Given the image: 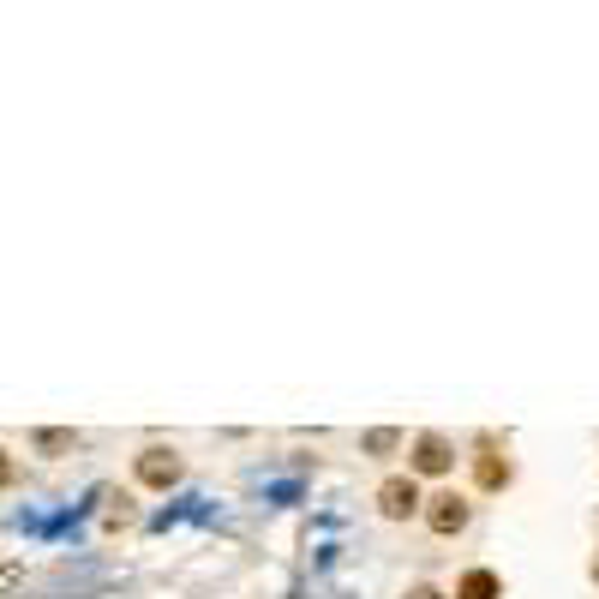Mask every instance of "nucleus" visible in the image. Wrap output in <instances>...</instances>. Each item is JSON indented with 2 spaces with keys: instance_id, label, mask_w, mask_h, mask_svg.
<instances>
[{
  "instance_id": "7ed1b4c3",
  "label": "nucleus",
  "mask_w": 599,
  "mask_h": 599,
  "mask_svg": "<svg viewBox=\"0 0 599 599\" xmlns=\"http://www.w3.org/2000/svg\"><path fill=\"white\" fill-rule=\"evenodd\" d=\"M426 522H432V534H456V528L468 522V504H462L456 492H444V498H432V510H426Z\"/></svg>"
},
{
  "instance_id": "423d86ee",
  "label": "nucleus",
  "mask_w": 599,
  "mask_h": 599,
  "mask_svg": "<svg viewBox=\"0 0 599 599\" xmlns=\"http://www.w3.org/2000/svg\"><path fill=\"white\" fill-rule=\"evenodd\" d=\"M72 444V432H36V450L42 456H54V450H66Z\"/></svg>"
},
{
  "instance_id": "9d476101",
  "label": "nucleus",
  "mask_w": 599,
  "mask_h": 599,
  "mask_svg": "<svg viewBox=\"0 0 599 599\" xmlns=\"http://www.w3.org/2000/svg\"><path fill=\"white\" fill-rule=\"evenodd\" d=\"M6 480H12V462H6V456H0V486H6Z\"/></svg>"
},
{
  "instance_id": "39448f33",
  "label": "nucleus",
  "mask_w": 599,
  "mask_h": 599,
  "mask_svg": "<svg viewBox=\"0 0 599 599\" xmlns=\"http://www.w3.org/2000/svg\"><path fill=\"white\" fill-rule=\"evenodd\" d=\"M462 599H498V576H486V570H474V576L462 582Z\"/></svg>"
},
{
  "instance_id": "f257e3e1",
  "label": "nucleus",
  "mask_w": 599,
  "mask_h": 599,
  "mask_svg": "<svg viewBox=\"0 0 599 599\" xmlns=\"http://www.w3.org/2000/svg\"><path fill=\"white\" fill-rule=\"evenodd\" d=\"M378 510L396 516V522L414 516V510H420V486H414V480H384V486H378Z\"/></svg>"
},
{
  "instance_id": "f03ea898",
  "label": "nucleus",
  "mask_w": 599,
  "mask_h": 599,
  "mask_svg": "<svg viewBox=\"0 0 599 599\" xmlns=\"http://www.w3.org/2000/svg\"><path fill=\"white\" fill-rule=\"evenodd\" d=\"M138 480L144 486H174L180 480V456L174 450H144L138 456Z\"/></svg>"
},
{
  "instance_id": "0eeeda50",
  "label": "nucleus",
  "mask_w": 599,
  "mask_h": 599,
  "mask_svg": "<svg viewBox=\"0 0 599 599\" xmlns=\"http://www.w3.org/2000/svg\"><path fill=\"white\" fill-rule=\"evenodd\" d=\"M504 474H510V468H504L498 456H486V462H480V486H504Z\"/></svg>"
},
{
  "instance_id": "6e6552de",
  "label": "nucleus",
  "mask_w": 599,
  "mask_h": 599,
  "mask_svg": "<svg viewBox=\"0 0 599 599\" xmlns=\"http://www.w3.org/2000/svg\"><path fill=\"white\" fill-rule=\"evenodd\" d=\"M366 450H378V456H384V450H396V432H372V438H366Z\"/></svg>"
},
{
  "instance_id": "20e7f679",
  "label": "nucleus",
  "mask_w": 599,
  "mask_h": 599,
  "mask_svg": "<svg viewBox=\"0 0 599 599\" xmlns=\"http://www.w3.org/2000/svg\"><path fill=\"white\" fill-rule=\"evenodd\" d=\"M414 468H420V474H444V468H450V444H444L438 432H426V438L414 444Z\"/></svg>"
},
{
  "instance_id": "1a4fd4ad",
  "label": "nucleus",
  "mask_w": 599,
  "mask_h": 599,
  "mask_svg": "<svg viewBox=\"0 0 599 599\" xmlns=\"http://www.w3.org/2000/svg\"><path fill=\"white\" fill-rule=\"evenodd\" d=\"M408 599H444V594H438V588H414Z\"/></svg>"
}]
</instances>
